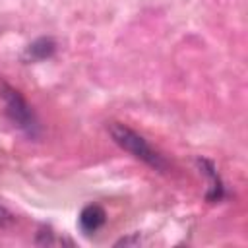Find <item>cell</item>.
<instances>
[{
    "mask_svg": "<svg viewBox=\"0 0 248 248\" xmlns=\"http://www.w3.org/2000/svg\"><path fill=\"white\" fill-rule=\"evenodd\" d=\"M54 52V41L52 39H46V37H41L37 41H33L27 50H25V58H31V60H45L48 56H52Z\"/></svg>",
    "mask_w": 248,
    "mask_h": 248,
    "instance_id": "obj_4",
    "label": "cell"
},
{
    "mask_svg": "<svg viewBox=\"0 0 248 248\" xmlns=\"http://www.w3.org/2000/svg\"><path fill=\"white\" fill-rule=\"evenodd\" d=\"M0 97L4 101L6 114L10 116V120L16 126H19L21 130H25L29 136H35V130H37L35 114H33L31 107L27 105V101L19 95V91L10 87L8 83H0Z\"/></svg>",
    "mask_w": 248,
    "mask_h": 248,
    "instance_id": "obj_2",
    "label": "cell"
},
{
    "mask_svg": "<svg viewBox=\"0 0 248 248\" xmlns=\"http://www.w3.org/2000/svg\"><path fill=\"white\" fill-rule=\"evenodd\" d=\"M12 221H14V215L4 205H0V227H8Z\"/></svg>",
    "mask_w": 248,
    "mask_h": 248,
    "instance_id": "obj_5",
    "label": "cell"
},
{
    "mask_svg": "<svg viewBox=\"0 0 248 248\" xmlns=\"http://www.w3.org/2000/svg\"><path fill=\"white\" fill-rule=\"evenodd\" d=\"M107 215H105V209L101 205H87L81 209L79 213V227L83 232H95L97 229L103 227Z\"/></svg>",
    "mask_w": 248,
    "mask_h": 248,
    "instance_id": "obj_3",
    "label": "cell"
},
{
    "mask_svg": "<svg viewBox=\"0 0 248 248\" xmlns=\"http://www.w3.org/2000/svg\"><path fill=\"white\" fill-rule=\"evenodd\" d=\"M108 132H110L112 140H114L122 149H126L128 153H132L134 157L141 159L143 163H147V165L153 167V169H159V170H165V169H167V163L163 161V157H161L140 134H136V132L130 130L128 126H124V124H120V122H110Z\"/></svg>",
    "mask_w": 248,
    "mask_h": 248,
    "instance_id": "obj_1",
    "label": "cell"
}]
</instances>
